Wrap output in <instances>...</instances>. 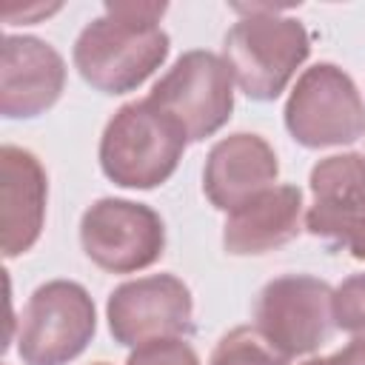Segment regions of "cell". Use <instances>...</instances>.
<instances>
[{
    "label": "cell",
    "instance_id": "cell-1",
    "mask_svg": "<svg viewBox=\"0 0 365 365\" xmlns=\"http://www.w3.org/2000/svg\"><path fill=\"white\" fill-rule=\"evenodd\" d=\"M165 11V3H106V11L86 23L74 40L77 74L103 94L137 91L168 57L171 40L160 29Z\"/></svg>",
    "mask_w": 365,
    "mask_h": 365
},
{
    "label": "cell",
    "instance_id": "cell-2",
    "mask_svg": "<svg viewBox=\"0 0 365 365\" xmlns=\"http://www.w3.org/2000/svg\"><path fill=\"white\" fill-rule=\"evenodd\" d=\"M242 17L222 37V60L251 100H277L311 54V37L277 6H237Z\"/></svg>",
    "mask_w": 365,
    "mask_h": 365
},
{
    "label": "cell",
    "instance_id": "cell-3",
    "mask_svg": "<svg viewBox=\"0 0 365 365\" xmlns=\"http://www.w3.org/2000/svg\"><path fill=\"white\" fill-rule=\"evenodd\" d=\"M185 131L148 97L120 106L100 137V168L120 188H157L185 154Z\"/></svg>",
    "mask_w": 365,
    "mask_h": 365
},
{
    "label": "cell",
    "instance_id": "cell-4",
    "mask_svg": "<svg viewBox=\"0 0 365 365\" xmlns=\"http://www.w3.org/2000/svg\"><path fill=\"white\" fill-rule=\"evenodd\" d=\"M97 331V308L74 279H48L31 291L20 314L17 354L23 365H68Z\"/></svg>",
    "mask_w": 365,
    "mask_h": 365
},
{
    "label": "cell",
    "instance_id": "cell-5",
    "mask_svg": "<svg viewBox=\"0 0 365 365\" xmlns=\"http://www.w3.org/2000/svg\"><path fill=\"white\" fill-rule=\"evenodd\" d=\"M285 128L305 148L351 145L365 137V103L351 80L334 63H314L297 77L285 100Z\"/></svg>",
    "mask_w": 365,
    "mask_h": 365
},
{
    "label": "cell",
    "instance_id": "cell-6",
    "mask_svg": "<svg viewBox=\"0 0 365 365\" xmlns=\"http://www.w3.org/2000/svg\"><path fill=\"white\" fill-rule=\"evenodd\" d=\"M234 86L222 54L194 48L174 60V66L151 86L148 100L185 131L188 143H202L231 120Z\"/></svg>",
    "mask_w": 365,
    "mask_h": 365
},
{
    "label": "cell",
    "instance_id": "cell-7",
    "mask_svg": "<svg viewBox=\"0 0 365 365\" xmlns=\"http://www.w3.org/2000/svg\"><path fill=\"white\" fill-rule=\"evenodd\" d=\"M80 245L97 268L137 274L163 257L165 222L145 202L100 197L80 217Z\"/></svg>",
    "mask_w": 365,
    "mask_h": 365
},
{
    "label": "cell",
    "instance_id": "cell-8",
    "mask_svg": "<svg viewBox=\"0 0 365 365\" xmlns=\"http://www.w3.org/2000/svg\"><path fill=\"white\" fill-rule=\"evenodd\" d=\"M254 325L288 359L314 354L336 328L334 288L311 274H282L262 285Z\"/></svg>",
    "mask_w": 365,
    "mask_h": 365
},
{
    "label": "cell",
    "instance_id": "cell-9",
    "mask_svg": "<svg viewBox=\"0 0 365 365\" xmlns=\"http://www.w3.org/2000/svg\"><path fill=\"white\" fill-rule=\"evenodd\" d=\"M106 319L114 342L125 348H140L168 336H188L194 328V297L174 274L137 277L108 294Z\"/></svg>",
    "mask_w": 365,
    "mask_h": 365
},
{
    "label": "cell",
    "instance_id": "cell-10",
    "mask_svg": "<svg viewBox=\"0 0 365 365\" xmlns=\"http://www.w3.org/2000/svg\"><path fill=\"white\" fill-rule=\"evenodd\" d=\"M311 205L305 231L365 259V154L345 151L319 160L308 177Z\"/></svg>",
    "mask_w": 365,
    "mask_h": 365
},
{
    "label": "cell",
    "instance_id": "cell-11",
    "mask_svg": "<svg viewBox=\"0 0 365 365\" xmlns=\"http://www.w3.org/2000/svg\"><path fill=\"white\" fill-rule=\"evenodd\" d=\"M66 88V60L31 34H6L0 48V114L31 120L46 114Z\"/></svg>",
    "mask_w": 365,
    "mask_h": 365
},
{
    "label": "cell",
    "instance_id": "cell-12",
    "mask_svg": "<svg viewBox=\"0 0 365 365\" xmlns=\"http://www.w3.org/2000/svg\"><path fill=\"white\" fill-rule=\"evenodd\" d=\"M279 163L265 137L234 131L217 140L202 165V194L217 208L231 214L251 197L277 185Z\"/></svg>",
    "mask_w": 365,
    "mask_h": 365
},
{
    "label": "cell",
    "instance_id": "cell-13",
    "mask_svg": "<svg viewBox=\"0 0 365 365\" xmlns=\"http://www.w3.org/2000/svg\"><path fill=\"white\" fill-rule=\"evenodd\" d=\"M48 177L34 151L20 145L0 148V202H3V257L14 259L34 248L46 222Z\"/></svg>",
    "mask_w": 365,
    "mask_h": 365
},
{
    "label": "cell",
    "instance_id": "cell-14",
    "mask_svg": "<svg viewBox=\"0 0 365 365\" xmlns=\"http://www.w3.org/2000/svg\"><path fill=\"white\" fill-rule=\"evenodd\" d=\"M302 225V191L282 182L251 197L225 217L222 248L234 257H259L297 240Z\"/></svg>",
    "mask_w": 365,
    "mask_h": 365
},
{
    "label": "cell",
    "instance_id": "cell-15",
    "mask_svg": "<svg viewBox=\"0 0 365 365\" xmlns=\"http://www.w3.org/2000/svg\"><path fill=\"white\" fill-rule=\"evenodd\" d=\"M291 359L282 356L257 325H237L220 336L211 351L208 365H288Z\"/></svg>",
    "mask_w": 365,
    "mask_h": 365
},
{
    "label": "cell",
    "instance_id": "cell-16",
    "mask_svg": "<svg viewBox=\"0 0 365 365\" xmlns=\"http://www.w3.org/2000/svg\"><path fill=\"white\" fill-rule=\"evenodd\" d=\"M334 325L351 336H365V274H351L334 288Z\"/></svg>",
    "mask_w": 365,
    "mask_h": 365
},
{
    "label": "cell",
    "instance_id": "cell-17",
    "mask_svg": "<svg viewBox=\"0 0 365 365\" xmlns=\"http://www.w3.org/2000/svg\"><path fill=\"white\" fill-rule=\"evenodd\" d=\"M125 365H202V362L185 336H168L134 348Z\"/></svg>",
    "mask_w": 365,
    "mask_h": 365
},
{
    "label": "cell",
    "instance_id": "cell-18",
    "mask_svg": "<svg viewBox=\"0 0 365 365\" xmlns=\"http://www.w3.org/2000/svg\"><path fill=\"white\" fill-rule=\"evenodd\" d=\"M328 365H365V336H356L342 351L331 354Z\"/></svg>",
    "mask_w": 365,
    "mask_h": 365
},
{
    "label": "cell",
    "instance_id": "cell-19",
    "mask_svg": "<svg viewBox=\"0 0 365 365\" xmlns=\"http://www.w3.org/2000/svg\"><path fill=\"white\" fill-rule=\"evenodd\" d=\"M302 365H328V356H314V359H305Z\"/></svg>",
    "mask_w": 365,
    "mask_h": 365
},
{
    "label": "cell",
    "instance_id": "cell-20",
    "mask_svg": "<svg viewBox=\"0 0 365 365\" xmlns=\"http://www.w3.org/2000/svg\"><path fill=\"white\" fill-rule=\"evenodd\" d=\"M94 365H111V362H94Z\"/></svg>",
    "mask_w": 365,
    "mask_h": 365
}]
</instances>
